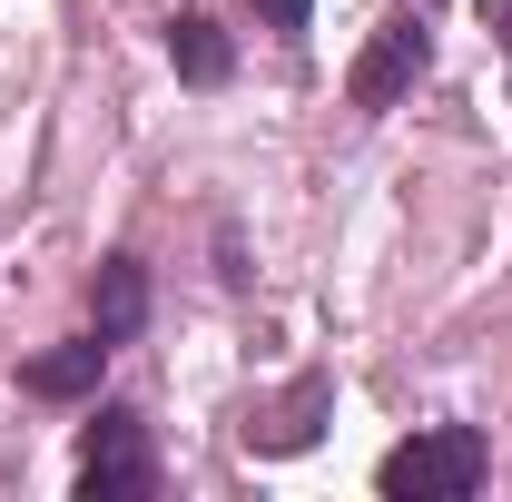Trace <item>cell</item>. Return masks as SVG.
I'll list each match as a JSON object with an SVG mask.
<instances>
[{
  "label": "cell",
  "mask_w": 512,
  "mask_h": 502,
  "mask_svg": "<svg viewBox=\"0 0 512 502\" xmlns=\"http://www.w3.org/2000/svg\"><path fill=\"white\" fill-rule=\"evenodd\" d=\"M256 20H266L276 40H306V20H316V0H256Z\"/></svg>",
  "instance_id": "8"
},
{
  "label": "cell",
  "mask_w": 512,
  "mask_h": 502,
  "mask_svg": "<svg viewBox=\"0 0 512 502\" xmlns=\"http://www.w3.org/2000/svg\"><path fill=\"white\" fill-rule=\"evenodd\" d=\"M168 69H178L188 89H227V79H237V40H227L207 10H178V20H168Z\"/></svg>",
  "instance_id": "7"
},
{
  "label": "cell",
  "mask_w": 512,
  "mask_h": 502,
  "mask_svg": "<svg viewBox=\"0 0 512 502\" xmlns=\"http://www.w3.org/2000/svg\"><path fill=\"white\" fill-rule=\"evenodd\" d=\"M434 69V20L424 10H384L375 40L355 50V69H345V99L365 109V119H384V109H404L414 99V79Z\"/></svg>",
  "instance_id": "2"
},
{
  "label": "cell",
  "mask_w": 512,
  "mask_h": 502,
  "mask_svg": "<svg viewBox=\"0 0 512 502\" xmlns=\"http://www.w3.org/2000/svg\"><path fill=\"white\" fill-rule=\"evenodd\" d=\"M109 355H119V345L69 335V345H50V355H30V365H20V394H40V404H89L99 375H109Z\"/></svg>",
  "instance_id": "6"
},
{
  "label": "cell",
  "mask_w": 512,
  "mask_h": 502,
  "mask_svg": "<svg viewBox=\"0 0 512 502\" xmlns=\"http://www.w3.org/2000/svg\"><path fill=\"white\" fill-rule=\"evenodd\" d=\"M325 414H335V375H296L276 404H247V424H237V443H247L256 463H296V453H316Z\"/></svg>",
  "instance_id": "4"
},
{
  "label": "cell",
  "mask_w": 512,
  "mask_h": 502,
  "mask_svg": "<svg viewBox=\"0 0 512 502\" xmlns=\"http://www.w3.org/2000/svg\"><path fill=\"white\" fill-rule=\"evenodd\" d=\"M483 30H503V50H512V0H483Z\"/></svg>",
  "instance_id": "9"
},
{
  "label": "cell",
  "mask_w": 512,
  "mask_h": 502,
  "mask_svg": "<svg viewBox=\"0 0 512 502\" xmlns=\"http://www.w3.org/2000/svg\"><path fill=\"white\" fill-rule=\"evenodd\" d=\"M138 325H148V266L138 256H99V276H89V335L99 345H138Z\"/></svg>",
  "instance_id": "5"
},
{
  "label": "cell",
  "mask_w": 512,
  "mask_h": 502,
  "mask_svg": "<svg viewBox=\"0 0 512 502\" xmlns=\"http://www.w3.org/2000/svg\"><path fill=\"white\" fill-rule=\"evenodd\" d=\"M493 483V443L483 424H424L414 443H394L375 463V493L384 502H473Z\"/></svg>",
  "instance_id": "1"
},
{
  "label": "cell",
  "mask_w": 512,
  "mask_h": 502,
  "mask_svg": "<svg viewBox=\"0 0 512 502\" xmlns=\"http://www.w3.org/2000/svg\"><path fill=\"white\" fill-rule=\"evenodd\" d=\"M158 493V453L138 404H99L89 434H79V502H148Z\"/></svg>",
  "instance_id": "3"
}]
</instances>
